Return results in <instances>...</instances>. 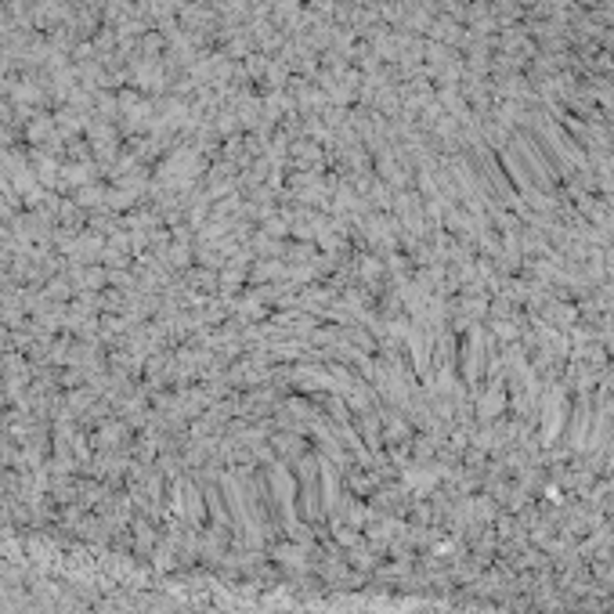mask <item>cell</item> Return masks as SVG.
Segmentation results:
<instances>
[{
  "label": "cell",
  "mask_w": 614,
  "mask_h": 614,
  "mask_svg": "<svg viewBox=\"0 0 614 614\" xmlns=\"http://www.w3.org/2000/svg\"><path fill=\"white\" fill-rule=\"evenodd\" d=\"M199 582H203V578H199ZM199 582H195V586H199ZM195 596H199V589H195ZM192 614H195V607H192Z\"/></svg>",
  "instance_id": "cell-1"
}]
</instances>
